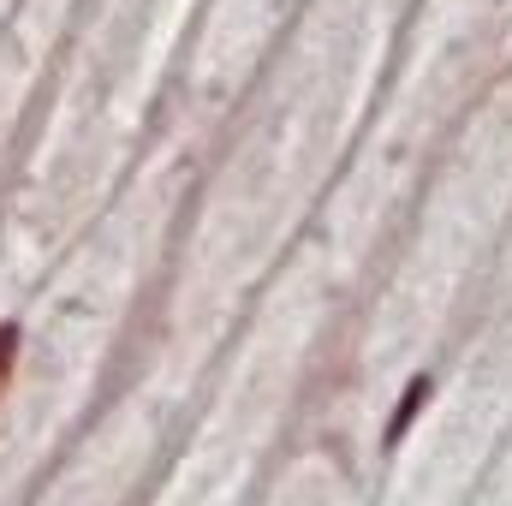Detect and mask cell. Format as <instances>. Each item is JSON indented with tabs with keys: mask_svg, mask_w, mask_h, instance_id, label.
Here are the masks:
<instances>
[{
	"mask_svg": "<svg viewBox=\"0 0 512 506\" xmlns=\"http://www.w3.org/2000/svg\"><path fill=\"white\" fill-rule=\"evenodd\" d=\"M423 399H429V376H417L411 387H405V399L393 405V417H387V435H382V447H399V435L417 423V411H423Z\"/></svg>",
	"mask_w": 512,
	"mask_h": 506,
	"instance_id": "1",
	"label": "cell"
},
{
	"mask_svg": "<svg viewBox=\"0 0 512 506\" xmlns=\"http://www.w3.org/2000/svg\"><path fill=\"white\" fill-rule=\"evenodd\" d=\"M12 364H18V328L0 322V387H6V376H12Z\"/></svg>",
	"mask_w": 512,
	"mask_h": 506,
	"instance_id": "2",
	"label": "cell"
}]
</instances>
